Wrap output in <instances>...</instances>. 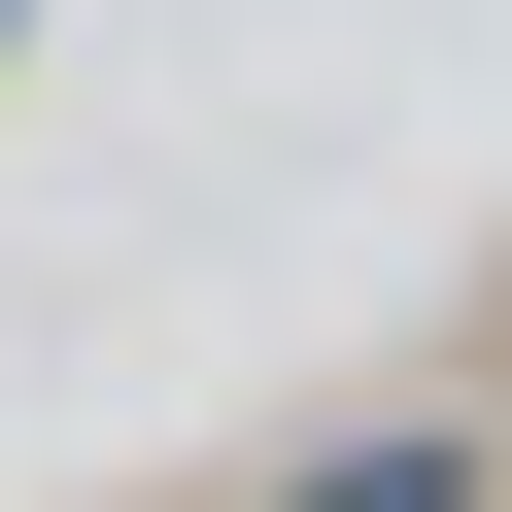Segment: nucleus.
I'll list each match as a JSON object with an SVG mask.
<instances>
[{"instance_id":"1","label":"nucleus","mask_w":512,"mask_h":512,"mask_svg":"<svg viewBox=\"0 0 512 512\" xmlns=\"http://www.w3.org/2000/svg\"><path fill=\"white\" fill-rule=\"evenodd\" d=\"M274 512H512V444H478V410H376V444H308Z\"/></svg>"}]
</instances>
